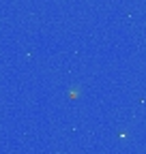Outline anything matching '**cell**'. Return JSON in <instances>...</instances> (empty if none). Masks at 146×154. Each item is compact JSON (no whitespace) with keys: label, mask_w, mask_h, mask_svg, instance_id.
Returning <instances> with one entry per match:
<instances>
[]
</instances>
